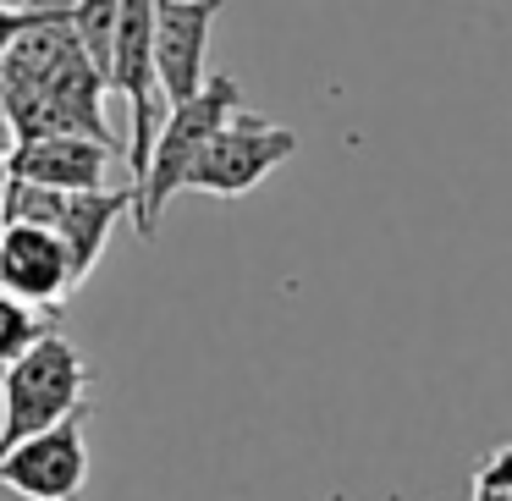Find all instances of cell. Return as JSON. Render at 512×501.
I'll use <instances>...</instances> for the list:
<instances>
[{
  "instance_id": "cell-1",
  "label": "cell",
  "mask_w": 512,
  "mask_h": 501,
  "mask_svg": "<svg viewBox=\"0 0 512 501\" xmlns=\"http://www.w3.org/2000/svg\"><path fill=\"white\" fill-rule=\"evenodd\" d=\"M237 105H243L237 78L215 72V78H204V89L193 94V100H182L166 111V122H160V133H155V149H149L144 182L133 188V221H138V237H144V243H155L166 204L177 199V193H188L193 160L204 155V144L221 133V122Z\"/></svg>"
},
{
  "instance_id": "cell-2",
  "label": "cell",
  "mask_w": 512,
  "mask_h": 501,
  "mask_svg": "<svg viewBox=\"0 0 512 501\" xmlns=\"http://www.w3.org/2000/svg\"><path fill=\"white\" fill-rule=\"evenodd\" d=\"M94 369L83 364V353L61 331L39 336L17 364L0 369V457L17 441L61 424L67 413L89 408Z\"/></svg>"
},
{
  "instance_id": "cell-3",
  "label": "cell",
  "mask_w": 512,
  "mask_h": 501,
  "mask_svg": "<svg viewBox=\"0 0 512 501\" xmlns=\"http://www.w3.org/2000/svg\"><path fill=\"white\" fill-rule=\"evenodd\" d=\"M6 221H39L50 232H61L72 254V270H78V287L89 281V270L100 265L105 243H111L116 221L133 215V188H78V193H61V188H39V182H17L6 188Z\"/></svg>"
},
{
  "instance_id": "cell-4",
  "label": "cell",
  "mask_w": 512,
  "mask_h": 501,
  "mask_svg": "<svg viewBox=\"0 0 512 501\" xmlns=\"http://www.w3.org/2000/svg\"><path fill=\"white\" fill-rule=\"evenodd\" d=\"M292 155H298V133H292V127H276V122H265V116H254V111L237 105V111L221 122V133L204 144V155L193 160L188 193L243 199V193H254L259 182Z\"/></svg>"
},
{
  "instance_id": "cell-5",
  "label": "cell",
  "mask_w": 512,
  "mask_h": 501,
  "mask_svg": "<svg viewBox=\"0 0 512 501\" xmlns=\"http://www.w3.org/2000/svg\"><path fill=\"white\" fill-rule=\"evenodd\" d=\"M155 6L160 0H122L116 6V56H111V94H122L133 111V149H127V171L133 188L144 182L149 149L166 122V94L155 83Z\"/></svg>"
},
{
  "instance_id": "cell-6",
  "label": "cell",
  "mask_w": 512,
  "mask_h": 501,
  "mask_svg": "<svg viewBox=\"0 0 512 501\" xmlns=\"http://www.w3.org/2000/svg\"><path fill=\"white\" fill-rule=\"evenodd\" d=\"M83 413H67L61 424L17 441L0 457V485L23 501H78L89 485V441H83Z\"/></svg>"
},
{
  "instance_id": "cell-7",
  "label": "cell",
  "mask_w": 512,
  "mask_h": 501,
  "mask_svg": "<svg viewBox=\"0 0 512 501\" xmlns=\"http://www.w3.org/2000/svg\"><path fill=\"white\" fill-rule=\"evenodd\" d=\"M72 287H78V270H72L61 232L39 221H6V232H0V292L39 303V309H61Z\"/></svg>"
},
{
  "instance_id": "cell-8",
  "label": "cell",
  "mask_w": 512,
  "mask_h": 501,
  "mask_svg": "<svg viewBox=\"0 0 512 501\" xmlns=\"http://www.w3.org/2000/svg\"><path fill=\"white\" fill-rule=\"evenodd\" d=\"M226 0H160L155 6V83L166 105H182L204 89L210 28Z\"/></svg>"
},
{
  "instance_id": "cell-9",
  "label": "cell",
  "mask_w": 512,
  "mask_h": 501,
  "mask_svg": "<svg viewBox=\"0 0 512 501\" xmlns=\"http://www.w3.org/2000/svg\"><path fill=\"white\" fill-rule=\"evenodd\" d=\"M116 160V144L89 133H45V138H17V149L6 155L17 182H39V188H105V171Z\"/></svg>"
},
{
  "instance_id": "cell-10",
  "label": "cell",
  "mask_w": 512,
  "mask_h": 501,
  "mask_svg": "<svg viewBox=\"0 0 512 501\" xmlns=\"http://www.w3.org/2000/svg\"><path fill=\"white\" fill-rule=\"evenodd\" d=\"M116 6H122V0H72V12H67L83 56L100 67L105 83H111V56H116Z\"/></svg>"
},
{
  "instance_id": "cell-11",
  "label": "cell",
  "mask_w": 512,
  "mask_h": 501,
  "mask_svg": "<svg viewBox=\"0 0 512 501\" xmlns=\"http://www.w3.org/2000/svg\"><path fill=\"white\" fill-rule=\"evenodd\" d=\"M50 331H56V325L39 314V303H23V298H12V292H0V369L17 364V358Z\"/></svg>"
},
{
  "instance_id": "cell-12",
  "label": "cell",
  "mask_w": 512,
  "mask_h": 501,
  "mask_svg": "<svg viewBox=\"0 0 512 501\" xmlns=\"http://www.w3.org/2000/svg\"><path fill=\"white\" fill-rule=\"evenodd\" d=\"M468 501H512V446H496L479 463L474 485H468Z\"/></svg>"
},
{
  "instance_id": "cell-13",
  "label": "cell",
  "mask_w": 512,
  "mask_h": 501,
  "mask_svg": "<svg viewBox=\"0 0 512 501\" xmlns=\"http://www.w3.org/2000/svg\"><path fill=\"white\" fill-rule=\"evenodd\" d=\"M6 188H12V166H6V149H0V210H6Z\"/></svg>"
},
{
  "instance_id": "cell-14",
  "label": "cell",
  "mask_w": 512,
  "mask_h": 501,
  "mask_svg": "<svg viewBox=\"0 0 512 501\" xmlns=\"http://www.w3.org/2000/svg\"><path fill=\"white\" fill-rule=\"evenodd\" d=\"M0 232H6V215H0Z\"/></svg>"
}]
</instances>
